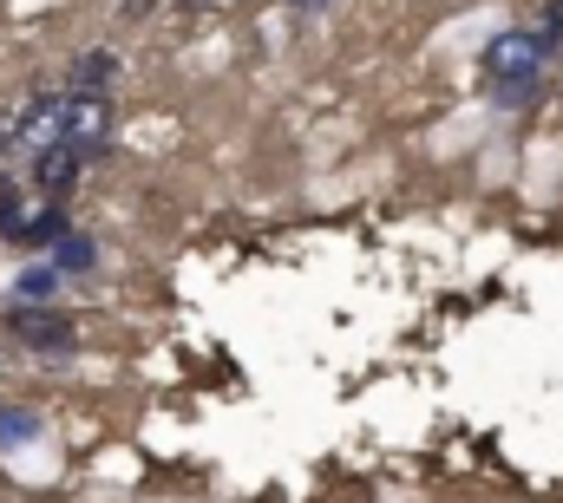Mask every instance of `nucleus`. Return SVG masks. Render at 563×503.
I'll list each match as a JSON object with an SVG mask.
<instances>
[{"label":"nucleus","instance_id":"7","mask_svg":"<svg viewBox=\"0 0 563 503\" xmlns=\"http://www.w3.org/2000/svg\"><path fill=\"white\" fill-rule=\"evenodd\" d=\"M119 79V59L112 53H86L79 66H73V92H92V99H106V86Z\"/></svg>","mask_w":563,"mask_h":503},{"label":"nucleus","instance_id":"2","mask_svg":"<svg viewBox=\"0 0 563 503\" xmlns=\"http://www.w3.org/2000/svg\"><path fill=\"white\" fill-rule=\"evenodd\" d=\"M0 236L26 243V249H53L66 236V210L46 190H33V183H7L0 190Z\"/></svg>","mask_w":563,"mask_h":503},{"label":"nucleus","instance_id":"5","mask_svg":"<svg viewBox=\"0 0 563 503\" xmlns=\"http://www.w3.org/2000/svg\"><path fill=\"white\" fill-rule=\"evenodd\" d=\"M112 137V105L92 92H66V144L73 150H99Z\"/></svg>","mask_w":563,"mask_h":503},{"label":"nucleus","instance_id":"8","mask_svg":"<svg viewBox=\"0 0 563 503\" xmlns=\"http://www.w3.org/2000/svg\"><path fill=\"white\" fill-rule=\"evenodd\" d=\"M13 294H20V301H33V308H53V301H59V268H53V261H40V268H20Z\"/></svg>","mask_w":563,"mask_h":503},{"label":"nucleus","instance_id":"11","mask_svg":"<svg viewBox=\"0 0 563 503\" xmlns=\"http://www.w3.org/2000/svg\"><path fill=\"white\" fill-rule=\"evenodd\" d=\"M301 7H321V0H301Z\"/></svg>","mask_w":563,"mask_h":503},{"label":"nucleus","instance_id":"9","mask_svg":"<svg viewBox=\"0 0 563 503\" xmlns=\"http://www.w3.org/2000/svg\"><path fill=\"white\" fill-rule=\"evenodd\" d=\"M92 261H99V249H92L86 236H73V230L53 243V268H59V275H79V268H92Z\"/></svg>","mask_w":563,"mask_h":503},{"label":"nucleus","instance_id":"3","mask_svg":"<svg viewBox=\"0 0 563 503\" xmlns=\"http://www.w3.org/2000/svg\"><path fill=\"white\" fill-rule=\"evenodd\" d=\"M7 327H13V340L33 347V354H73V321H66L59 308H33V301H20V308L7 314Z\"/></svg>","mask_w":563,"mask_h":503},{"label":"nucleus","instance_id":"6","mask_svg":"<svg viewBox=\"0 0 563 503\" xmlns=\"http://www.w3.org/2000/svg\"><path fill=\"white\" fill-rule=\"evenodd\" d=\"M79 157H86V150H73V144L33 157V190H46L53 203H66V190H73V177H79Z\"/></svg>","mask_w":563,"mask_h":503},{"label":"nucleus","instance_id":"1","mask_svg":"<svg viewBox=\"0 0 563 503\" xmlns=\"http://www.w3.org/2000/svg\"><path fill=\"white\" fill-rule=\"evenodd\" d=\"M558 46V20L551 26H511L485 46V79H492V99L511 112V105H531L538 86H544V59Z\"/></svg>","mask_w":563,"mask_h":503},{"label":"nucleus","instance_id":"4","mask_svg":"<svg viewBox=\"0 0 563 503\" xmlns=\"http://www.w3.org/2000/svg\"><path fill=\"white\" fill-rule=\"evenodd\" d=\"M13 144L26 150V157H46V150H59L66 144V99H33L20 119H13Z\"/></svg>","mask_w":563,"mask_h":503},{"label":"nucleus","instance_id":"10","mask_svg":"<svg viewBox=\"0 0 563 503\" xmlns=\"http://www.w3.org/2000/svg\"><path fill=\"white\" fill-rule=\"evenodd\" d=\"M13 438H40V418H33V412L0 405V445H13Z\"/></svg>","mask_w":563,"mask_h":503}]
</instances>
